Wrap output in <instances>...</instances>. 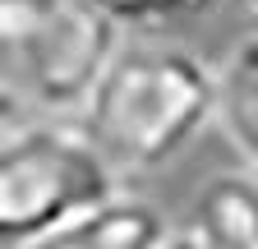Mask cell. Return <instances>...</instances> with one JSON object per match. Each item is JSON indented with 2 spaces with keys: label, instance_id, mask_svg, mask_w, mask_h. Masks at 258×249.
Instances as JSON below:
<instances>
[{
  "label": "cell",
  "instance_id": "cell-4",
  "mask_svg": "<svg viewBox=\"0 0 258 249\" xmlns=\"http://www.w3.org/2000/svg\"><path fill=\"white\" fill-rule=\"evenodd\" d=\"M175 235L189 249H258V171H217L189 199Z\"/></svg>",
  "mask_w": 258,
  "mask_h": 249
},
{
  "label": "cell",
  "instance_id": "cell-6",
  "mask_svg": "<svg viewBox=\"0 0 258 249\" xmlns=\"http://www.w3.org/2000/svg\"><path fill=\"white\" fill-rule=\"evenodd\" d=\"M217 125L244 166L258 171V23L217 65Z\"/></svg>",
  "mask_w": 258,
  "mask_h": 249
},
{
  "label": "cell",
  "instance_id": "cell-7",
  "mask_svg": "<svg viewBox=\"0 0 258 249\" xmlns=\"http://www.w3.org/2000/svg\"><path fill=\"white\" fill-rule=\"evenodd\" d=\"M102 5L120 23H166V19H184V14L208 10L212 0H102Z\"/></svg>",
  "mask_w": 258,
  "mask_h": 249
},
{
  "label": "cell",
  "instance_id": "cell-1",
  "mask_svg": "<svg viewBox=\"0 0 258 249\" xmlns=\"http://www.w3.org/2000/svg\"><path fill=\"white\" fill-rule=\"evenodd\" d=\"M217 120V70L189 46H124L83 111L115 171H157Z\"/></svg>",
  "mask_w": 258,
  "mask_h": 249
},
{
  "label": "cell",
  "instance_id": "cell-5",
  "mask_svg": "<svg viewBox=\"0 0 258 249\" xmlns=\"http://www.w3.org/2000/svg\"><path fill=\"white\" fill-rule=\"evenodd\" d=\"M171 231H175V222H166L157 203L120 194L106 208H97L23 249H166Z\"/></svg>",
  "mask_w": 258,
  "mask_h": 249
},
{
  "label": "cell",
  "instance_id": "cell-9",
  "mask_svg": "<svg viewBox=\"0 0 258 249\" xmlns=\"http://www.w3.org/2000/svg\"><path fill=\"white\" fill-rule=\"evenodd\" d=\"M244 5H249V10H258V0H244Z\"/></svg>",
  "mask_w": 258,
  "mask_h": 249
},
{
  "label": "cell",
  "instance_id": "cell-2",
  "mask_svg": "<svg viewBox=\"0 0 258 249\" xmlns=\"http://www.w3.org/2000/svg\"><path fill=\"white\" fill-rule=\"evenodd\" d=\"M124 51L120 19L102 0H0L5 111L37 120L83 115Z\"/></svg>",
  "mask_w": 258,
  "mask_h": 249
},
{
  "label": "cell",
  "instance_id": "cell-8",
  "mask_svg": "<svg viewBox=\"0 0 258 249\" xmlns=\"http://www.w3.org/2000/svg\"><path fill=\"white\" fill-rule=\"evenodd\" d=\"M166 249H189V244H184V240H180V235L171 231V244H166Z\"/></svg>",
  "mask_w": 258,
  "mask_h": 249
},
{
  "label": "cell",
  "instance_id": "cell-3",
  "mask_svg": "<svg viewBox=\"0 0 258 249\" xmlns=\"http://www.w3.org/2000/svg\"><path fill=\"white\" fill-rule=\"evenodd\" d=\"M120 199L115 166L83 125L5 120L0 139V244L23 249Z\"/></svg>",
  "mask_w": 258,
  "mask_h": 249
}]
</instances>
